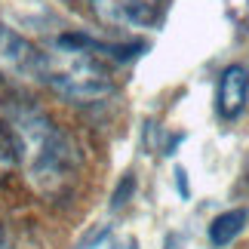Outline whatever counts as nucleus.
Instances as JSON below:
<instances>
[{
	"label": "nucleus",
	"instance_id": "nucleus-1",
	"mask_svg": "<svg viewBox=\"0 0 249 249\" xmlns=\"http://www.w3.org/2000/svg\"><path fill=\"white\" fill-rule=\"evenodd\" d=\"M9 148L25 172V181L46 200H62L80 176V154L74 142L28 102L0 105Z\"/></svg>",
	"mask_w": 249,
	"mask_h": 249
},
{
	"label": "nucleus",
	"instance_id": "nucleus-2",
	"mask_svg": "<svg viewBox=\"0 0 249 249\" xmlns=\"http://www.w3.org/2000/svg\"><path fill=\"white\" fill-rule=\"evenodd\" d=\"M43 86L74 105H92L114 92V74L102 53H95L92 37L62 34L43 50Z\"/></svg>",
	"mask_w": 249,
	"mask_h": 249
},
{
	"label": "nucleus",
	"instance_id": "nucleus-3",
	"mask_svg": "<svg viewBox=\"0 0 249 249\" xmlns=\"http://www.w3.org/2000/svg\"><path fill=\"white\" fill-rule=\"evenodd\" d=\"M83 6L99 25L117 31H148L160 22L163 0H71Z\"/></svg>",
	"mask_w": 249,
	"mask_h": 249
},
{
	"label": "nucleus",
	"instance_id": "nucleus-4",
	"mask_svg": "<svg viewBox=\"0 0 249 249\" xmlns=\"http://www.w3.org/2000/svg\"><path fill=\"white\" fill-rule=\"evenodd\" d=\"M0 77L13 86H43V50L0 25Z\"/></svg>",
	"mask_w": 249,
	"mask_h": 249
},
{
	"label": "nucleus",
	"instance_id": "nucleus-5",
	"mask_svg": "<svg viewBox=\"0 0 249 249\" xmlns=\"http://www.w3.org/2000/svg\"><path fill=\"white\" fill-rule=\"evenodd\" d=\"M246 99H249V74H246V68L243 65L225 68L222 77H218V95H215L218 114H222L225 120L240 117V111L246 108Z\"/></svg>",
	"mask_w": 249,
	"mask_h": 249
},
{
	"label": "nucleus",
	"instance_id": "nucleus-6",
	"mask_svg": "<svg viewBox=\"0 0 249 249\" xmlns=\"http://www.w3.org/2000/svg\"><path fill=\"white\" fill-rule=\"evenodd\" d=\"M243 228H246V209H228L209 222V243L215 249H225L240 237Z\"/></svg>",
	"mask_w": 249,
	"mask_h": 249
},
{
	"label": "nucleus",
	"instance_id": "nucleus-7",
	"mask_svg": "<svg viewBox=\"0 0 249 249\" xmlns=\"http://www.w3.org/2000/svg\"><path fill=\"white\" fill-rule=\"evenodd\" d=\"M132 194V176H126L120 181V188L114 191V197H111V209H120L123 203H126V197Z\"/></svg>",
	"mask_w": 249,
	"mask_h": 249
},
{
	"label": "nucleus",
	"instance_id": "nucleus-8",
	"mask_svg": "<svg viewBox=\"0 0 249 249\" xmlns=\"http://www.w3.org/2000/svg\"><path fill=\"white\" fill-rule=\"evenodd\" d=\"M111 249H139V240L136 237H120V240H114Z\"/></svg>",
	"mask_w": 249,
	"mask_h": 249
},
{
	"label": "nucleus",
	"instance_id": "nucleus-9",
	"mask_svg": "<svg viewBox=\"0 0 249 249\" xmlns=\"http://www.w3.org/2000/svg\"><path fill=\"white\" fill-rule=\"evenodd\" d=\"M13 166V157H9V151H6V145H0V176Z\"/></svg>",
	"mask_w": 249,
	"mask_h": 249
},
{
	"label": "nucleus",
	"instance_id": "nucleus-10",
	"mask_svg": "<svg viewBox=\"0 0 249 249\" xmlns=\"http://www.w3.org/2000/svg\"><path fill=\"white\" fill-rule=\"evenodd\" d=\"M176 181H178V191H181V197H188V181H185V169H176Z\"/></svg>",
	"mask_w": 249,
	"mask_h": 249
},
{
	"label": "nucleus",
	"instance_id": "nucleus-11",
	"mask_svg": "<svg viewBox=\"0 0 249 249\" xmlns=\"http://www.w3.org/2000/svg\"><path fill=\"white\" fill-rule=\"evenodd\" d=\"M163 249H181L178 234H169V237H166V243H163Z\"/></svg>",
	"mask_w": 249,
	"mask_h": 249
},
{
	"label": "nucleus",
	"instance_id": "nucleus-12",
	"mask_svg": "<svg viewBox=\"0 0 249 249\" xmlns=\"http://www.w3.org/2000/svg\"><path fill=\"white\" fill-rule=\"evenodd\" d=\"M3 246H6V243H3V231H0V249H3Z\"/></svg>",
	"mask_w": 249,
	"mask_h": 249
}]
</instances>
